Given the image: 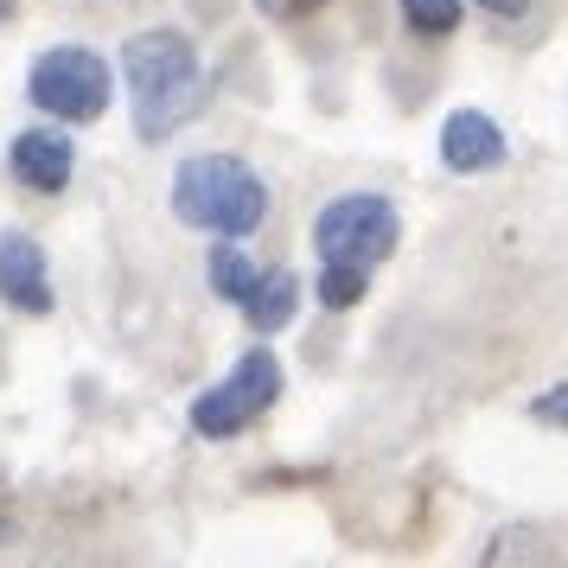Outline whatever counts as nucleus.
Instances as JSON below:
<instances>
[{"label": "nucleus", "mask_w": 568, "mask_h": 568, "mask_svg": "<svg viewBox=\"0 0 568 568\" xmlns=\"http://www.w3.org/2000/svg\"><path fill=\"white\" fill-rule=\"evenodd\" d=\"M7 166H13V180L32 185V192H64V185H71V166H78V154H71V134H58V129H20V134H13V148H7Z\"/></svg>", "instance_id": "obj_7"}, {"label": "nucleus", "mask_w": 568, "mask_h": 568, "mask_svg": "<svg viewBox=\"0 0 568 568\" xmlns=\"http://www.w3.org/2000/svg\"><path fill=\"white\" fill-rule=\"evenodd\" d=\"M173 211L192 231L250 236L268 217V185L256 180V166H243L236 154H192L173 173Z\"/></svg>", "instance_id": "obj_3"}, {"label": "nucleus", "mask_w": 568, "mask_h": 568, "mask_svg": "<svg viewBox=\"0 0 568 568\" xmlns=\"http://www.w3.org/2000/svg\"><path fill=\"white\" fill-rule=\"evenodd\" d=\"M530 415H537L542 428H568V384H556V389H542L537 403H530Z\"/></svg>", "instance_id": "obj_12"}, {"label": "nucleus", "mask_w": 568, "mask_h": 568, "mask_svg": "<svg viewBox=\"0 0 568 568\" xmlns=\"http://www.w3.org/2000/svg\"><path fill=\"white\" fill-rule=\"evenodd\" d=\"M13 7H20V0H0V20H7V13H13Z\"/></svg>", "instance_id": "obj_16"}, {"label": "nucleus", "mask_w": 568, "mask_h": 568, "mask_svg": "<svg viewBox=\"0 0 568 568\" xmlns=\"http://www.w3.org/2000/svg\"><path fill=\"white\" fill-rule=\"evenodd\" d=\"M27 97L45 115H58V122H97L109 109V97H115V78H109V64L90 45H52V52L32 58Z\"/></svg>", "instance_id": "obj_5"}, {"label": "nucleus", "mask_w": 568, "mask_h": 568, "mask_svg": "<svg viewBox=\"0 0 568 568\" xmlns=\"http://www.w3.org/2000/svg\"><path fill=\"white\" fill-rule=\"evenodd\" d=\"M460 0H403V27L415 39H447V32L460 27Z\"/></svg>", "instance_id": "obj_11"}, {"label": "nucleus", "mask_w": 568, "mask_h": 568, "mask_svg": "<svg viewBox=\"0 0 568 568\" xmlns=\"http://www.w3.org/2000/svg\"><path fill=\"white\" fill-rule=\"evenodd\" d=\"M275 396H282V358H275L268 345H256V352L236 358V371L224 384L199 389L192 428L205 440H231V435H243V428H256L262 415L275 409Z\"/></svg>", "instance_id": "obj_4"}, {"label": "nucleus", "mask_w": 568, "mask_h": 568, "mask_svg": "<svg viewBox=\"0 0 568 568\" xmlns=\"http://www.w3.org/2000/svg\"><path fill=\"white\" fill-rule=\"evenodd\" d=\"M0 301L20 307V313H52V268H45V250L20 231L0 236Z\"/></svg>", "instance_id": "obj_6"}, {"label": "nucleus", "mask_w": 568, "mask_h": 568, "mask_svg": "<svg viewBox=\"0 0 568 568\" xmlns=\"http://www.w3.org/2000/svg\"><path fill=\"white\" fill-rule=\"evenodd\" d=\"M301 307V282L287 275V268H262L256 287H250V301H243V320H250V333H282L287 320Z\"/></svg>", "instance_id": "obj_9"}, {"label": "nucleus", "mask_w": 568, "mask_h": 568, "mask_svg": "<svg viewBox=\"0 0 568 568\" xmlns=\"http://www.w3.org/2000/svg\"><path fill=\"white\" fill-rule=\"evenodd\" d=\"M479 7H486L491 20H524V13H530L537 0H479Z\"/></svg>", "instance_id": "obj_14"}, {"label": "nucleus", "mask_w": 568, "mask_h": 568, "mask_svg": "<svg viewBox=\"0 0 568 568\" xmlns=\"http://www.w3.org/2000/svg\"><path fill=\"white\" fill-rule=\"evenodd\" d=\"M326 0H256L262 20H307V13H320Z\"/></svg>", "instance_id": "obj_13"}, {"label": "nucleus", "mask_w": 568, "mask_h": 568, "mask_svg": "<svg viewBox=\"0 0 568 568\" xmlns=\"http://www.w3.org/2000/svg\"><path fill=\"white\" fill-rule=\"evenodd\" d=\"M205 275H211V287H217V301H231V307H243L250 301V287H256V262L236 250V236H224L217 250H211V262H205Z\"/></svg>", "instance_id": "obj_10"}, {"label": "nucleus", "mask_w": 568, "mask_h": 568, "mask_svg": "<svg viewBox=\"0 0 568 568\" xmlns=\"http://www.w3.org/2000/svg\"><path fill=\"white\" fill-rule=\"evenodd\" d=\"M122 83H129L141 141H166L205 109V64L192 52V39L173 27H148L122 45Z\"/></svg>", "instance_id": "obj_2"}, {"label": "nucleus", "mask_w": 568, "mask_h": 568, "mask_svg": "<svg viewBox=\"0 0 568 568\" xmlns=\"http://www.w3.org/2000/svg\"><path fill=\"white\" fill-rule=\"evenodd\" d=\"M13 537H20V524H13V517H0V549H7Z\"/></svg>", "instance_id": "obj_15"}, {"label": "nucleus", "mask_w": 568, "mask_h": 568, "mask_svg": "<svg viewBox=\"0 0 568 568\" xmlns=\"http://www.w3.org/2000/svg\"><path fill=\"white\" fill-rule=\"evenodd\" d=\"M403 243V217L389 199L377 192H345L313 217V256H320V307H358L364 287H371V268L396 256Z\"/></svg>", "instance_id": "obj_1"}, {"label": "nucleus", "mask_w": 568, "mask_h": 568, "mask_svg": "<svg viewBox=\"0 0 568 568\" xmlns=\"http://www.w3.org/2000/svg\"><path fill=\"white\" fill-rule=\"evenodd\" d=\"M440 160L454 173H491L505 160V129L491 122L486 109H454L440 122Z\"/></svg>", "instance_id": "obj_8"}]
</instances>
